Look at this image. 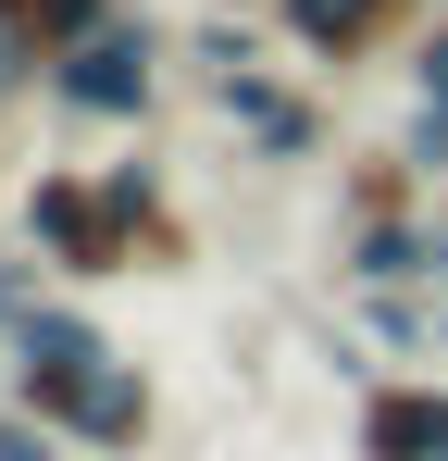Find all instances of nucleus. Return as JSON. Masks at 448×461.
Segmentation results:
<instances>
[{"mask_svg":"<svg viewBox=\"0 0 448 461\" xmlns=\"http://www.w3.org/2000/svg\"><path fill=\"white\" fill-rule=\"evenodd\" d=\"M25 249H50L63 287H100V275H138L149 262L138 212H125V187H112V162H100V175L38 162V175H25Z\"/></svg>","mask_w":448,"mask_h":461,"instance_id":"1","label":"nucleus"},{"mask_svg":"<svg viewBox=\"0 0 448 461\" xmlns=\"http://www.w3.org/2000/svg\"><path fill=\"white\" fill-rule=\"evenodd\" d=\"M63 125H149L162 113V25L149 13H112L100 38H75L63 63H50V87H38Z\"/></svg>","mask_w":448,"mask_h":461,"instance_id":"2","label":"nucleus"},{"mask_svg":"<svg viewBox=\"0 0 448 461\" xmlns=\"http://www.w3.org/2000/svg\"><path fill=\"white\" fill-rule=\"evenodd\" d=\"M200 87H212V113H224V125H237V138H249L262 162H324V113H311L287 76H262V50L212 63Z\"/></svg>","mask_w":448,"mask_h":461,"instance_id":"3","label":"nucleus"},{"mask_svg":"<svg viewBox=\"0 0 448 461\" xmlns=\"http://www.w3.org/2000/svg\"><path fill=\"white\" fill-rule=\"evenodd\" d=\"M349 449L362 461H448V375H362Z\"/></svg>","mask_w":448,"mask_h":461,"instance_id":"4","label":"nucleus"},{"mask_svg":"<svg viewBox=\"0 0 448 461\" xmlns=\"http://www.w3.org/2000/svg\"><path fill=\"white\" fill-rule=\"evenodd\" d=\"M274 25H287L311 63H373L386 38H424V0H274Z\"/></svg>","mask_w":448,"mask_h":461,"instance_id":"5","label":"nucleus"},{"mask_svg":"<svg viewBox=\"0 0 448 461\" xmlns=\"http://www.w3.org/2000/svg\"><path fill=\"white\" fill-rule=\"evenodd\" d=\"M336 275H349V287H436V275H448V237L424 225V212L336 225Z\"/></svg>","mask_w":448,"mask_h":461,"instance_id":"6","label":"nucleus"},{"mask_svg":"<svg viewBox=\"0 0 448 461\" xmlns=\"http://www.w3.org/2000/svg\"><path fill=\"white\" fill-rule=\"evenodd\" d=\"M162 437V386L138 375V362H112V375L87 386V411H75V449L87 461H125V449H149Z\"/></svg>","mask_w":448,"mask_h":461,"instance_id":"7","label":"nucleus"},{"mask_svg":"<svg viewBox=\"0 0 448 461\" xmlns=\"http://www.w3.org/2000/svg\"><path fill=\"white\" fill-rule=\"evenodd\" d=\"M424 187H436V175H424L411 150H362V162H349V187H336V225H386V212H424Z\"/></svg>","mask_w":448,"mask_h":461,"instance_id":"8","label":"nucleus"},{"mask_svg":"<svg viewBox=\"0 0 448 461\" xmlns=\"http://www.w3.org/2000/svg\"><path fill=\"white\" fill-rule=\"evenodd\" d=\"M0 461H75V437H50L38 411H0Z\"/></svg>","mask_w":448,"mask_h":461,"instance_id":"9","label":"nucleus"},{"mask_svg":"<svg viewBox=\"0 0 448 461\" xmlns=\"http://www.w3.org/2000/svg\"><path fill=\"white\" fill-rule=\"evenodd\" d=\"M411 87H424V113H448V13L411 38Z\"/></svg>","mask_w":448,"mask_h":461,"instance_id":"10","label":"nucleus"},{"mask_svg":"<svg viewBox=\"0 0 448 461\" xmlns=\"http://www.w3.org/2000/svg\"><path fill=\"white\" fill-rule=\"evenodd\" d=\"M436 349H448V324H436Z\"/></svg>","mask_w":448,"mask_h":461,"instance_id":"11","label":"nucleus"}]
</instances>
